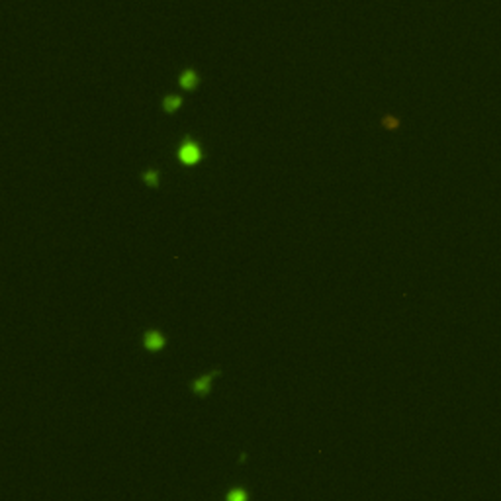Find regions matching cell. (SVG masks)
<instances>
[{
	"label": "cell",
	"instance_id": "cell-3",
	"mask_svg": "<svg viewBox=\"0 0 501 501\" xmlns=\"http://www.w3.org/2000/svg\"><path fill=\"white\" fill-rule=\"evenodd\" d=\"M139 344H141V348H143L145 352L159 354V352H162V350L168 346V339H166V335H164L160 329H157V327H147V329H143V333H141Z\"/></svg>",
	"mask_w": 501,
	"mask_h": 501
},
{
	"label": "cell",
	"instance_id": "cell-2",
	"mask_svg": "<svg viewBox=\"0 0 501 501\" xmlns=\"http://www.w3.org/2000/svg\"><path fill=\"white\" fill-rule=\"evenodd\" d=\"M222 376V368H212V370H208L204 374H198L194 380H190V394L194 396V398H198V400H206V398H210V394L214 392V384H216V380Z\"/></svg>",
	"mask_w": 501,
	"mask_h": 501
},
{
	"label": "cell",
	"instance_id": "cell-1",
	"mask_svg": "<svg viewBox=\"0 0 501 501\" xmlns=\"http://www.w3.org/2000/svg\"><path fill=\"white\" fill-rule=\"evenodd\" d=\"M204 147L198 139L192 136H184L182 141L176 145V160L186 166V168H194L204 160Z\"/></svg>",
	"mask_w": 501,
	"mask_h": 501
},
{
	"label": "cell",
	"instance_id": "cell-7",
	"mask_svg": "<svg viewBox=\"0 0 501 501\" xmlns=\"http://www.w3.org/2000/svg\"><path fill=\"white\" fill-rule=\"evenodd\" d=\"M141 182L147 188H159L160 186V170L157 166H147L141 170Z\"/></svg>",
	"mask_w": 501,
	"mask_h": 501
},
{
	"label": "cell",
	"instance_id": "cell-6",
	"mask_svg": "<svg viewBox=\"0 0 501 501\" xmlns=\"http://www.w3.org/2000/svg\"><path fill=\"white\" fill-rule=\"evenodd\" d=\"M224 501H250V492L245 486H231L224 494Z\"/></svg>",
	"mask_w": 501,
	"mask_h": 501
},
{
	"label": "cell",
	"instance_id": "cell-8",
	"mask_svg": "<svg viewBox=\"0 0 501 501\" xmlns=\"http://www.w3.org/2000/svg\"><path fill=\"white\" fill-rule=\"evenodd\" d=\"M380 124H382V126H384V128H386V130H396V128H398V126H400V122H398V120H396V118H394V116H390V114H388V116H384V118H382V122H380Z\"/></svg>",
	"mask_w": 501,
	"mask_h": 501
},
{
	"label": "cell",
	"instance_id": "cell-4",
	"mask_svg": "<svg viewBox=\"0 0 501 501\" xmlns=\"http://www.w3.org/2000/svg\"><path fill=\"white\" fill-rule=\"evenodd\" d=\"M176 82H178V86H180L184 92H194L198 86H200L202 78H200V74H198V70H196V68L186 67V68L180 70V74H178Z\"/></svg>",
	"mask_w": 501,
	"mask_h": 501
},
{
	"label": "cell",
	"instance_id": "cell-5",
	"mask_svg": "<svg viewBox=\"0 0 501 501\" xmlns=\"http://www.w3.org/2000/svg\"><path fill=\"white\" fill-rule=\"evenodd\" d=\"M184 104V98L180 94H166L162 100H160V108H162V112L164 114H176L180 108H182Z\"/></svg>",
	"mask_w": 501,
	"mask_h": 501
}]
</instances>
